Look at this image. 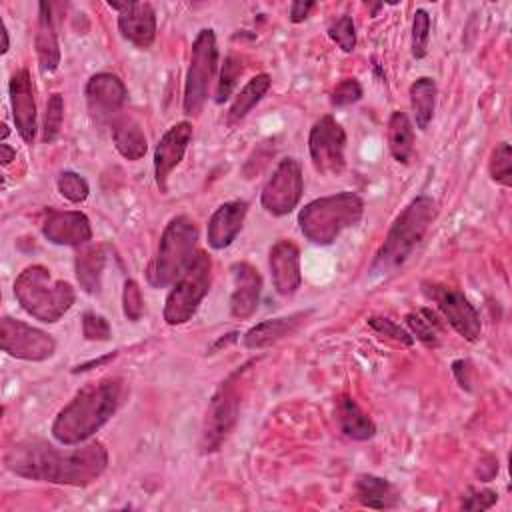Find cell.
<instances>
[{
  "instance_id": "obj_20",
  "label": "cell",
  "mask_w": 512,
  "mask_h": 512,
  "mask_svg": "<svg viewBox=\"0 0 512 512\" xmlns=\"http://www.w3.org/2000/svg\"><path fill=\"white\" fill-rule=\"evenodd\" d=\"M246 214H248V204L244 200H230L220 204L208 220V228H206L208 246L214 250L228 248L240 234Z\"/></svg>"
},
{
  "instance_id": "obj_27",
  "label": "cell",
  "mask_w": 512,
  "mask_h": 512,
  "mask_svg": "<svg viewBox=\"0 0 512 512\" xmlns=\"http://www.w3.org/2000/svg\"><path fill=\"white\" fill-rule=\"evenodd\" d=\"M112 142L126 160H140L148 150V142L140 124L128 116L114 118Z\"/></svg>"
},
{
  "instance_id": "obj_3",
  "label": "cell",
  "mask_w": 512,
  "mask_h": 512,
  "mask_svg": "<svg viewBox=\"0 0 512 512\" xmlns=\"http://www.w3.org/2000/svg\"><path fill=\"white\" fill-rule=\"evenodd\" d=\"M438 216V204L432 196L420 194L408 202V206L392 222L380 250L376 252L370 274L388 276L402 266L416 244L426 236L428 228Z\"/></svg>"
},
{
  "instance_id": "obj_45",
  "label": "cell",
  "mask_w": 512,
  "mask_h": 512,
  "mask_svg": "<svg viewBox=\"0 0 512 512\" xmlns=\"http://www.w3.org/2000/svg\"><path fill=\"white\" fill-rule=\"evenodd\" d=\"M112 358H116V352H112V354H108V356H102V358H98V360H90V362H86V364H80V366H76L72 372H86V370H90L92 366H100V364H104V362H108V360H112Z\"/></svg>"
},
{
  "instance_id": "obj_28",
  "label": "cell",
  "mask_w": 512,
  "mask_h": 512,
  "mask_svg": "<svg viewBox=\"0 0 512 512\" xmlns=\"http://www.w3.org/2000/svg\"><path fill=\"white\" fill-rule=\"evenodd\" d=\"M388 148L396 162L406 164L414 152V128L406 112L394 110L388 120Z\"/></svg>"
},
{
  "instance_id": "obj_18",
  "label": "cell",
  "mask_w": 512,
  "mask_h": 512,
  "mask_svg": "<svg viewBox=\"0 0 512 512\" xmlns=\"http://www.w3.org/2000/svg\"><path fill=\"white\" fill-rule=\"evenodd\" d=\"M8 92H10V106H12L16 130L24 142L32 144L38 132V124H36V102H34L32 78L26 68H20L12 74Z\"/></svg>"
},
{
  "instance_id": "obj_36",
  "label": "cell",
  "mask_w": 512,
  "mask_h": 512,
  "mask_svg": "<svg viewBox=\"0 0 512 512\" xmlns=\"http://www.w3.org/2000/svg\"><path fill=\"white\" fill-rule=\"evenodd\" d=\"M428 42H430V16L424 8H418L412 18V56L416 60L424 58L428 52Z\"/></svg>"
},
{
  "instance_id": "obj_47",
  "label": "cell",
  "mask_w": 512,
  "mask_h": 512,
  "mask_svg": "<svg viewBox=\"0 0 512 512\" xmlns=\"http://www.w3.org/2000/svg\"><path fill=\"white\" fill-rule=\"evenodd\" d=\"M0 34H2V46H0V52L6 54L8 48H10V40H8V30H6V24L0 22Z\"/></svg>"
},
{
  "instance_id": "obj_15",
  "label": "cell",
  "mask_w": 512,
  "mask_h": 512,
  "mask_svg": "<svg viewBox=\"0 0 512 512\" xmlns=\"http://www.w3.org/2000/svg\"><path fill=\"white\" fill-rule=\"evenodd\" d=\"M42 234L56 246H84L92 240V226L88 216L80 210L48 208L42 222Z\"/></svg>"
},
{
  "instance_id": "obj_13",
  "label": "cell",
  "mask_w": 512,
  "mask_h": 512,
  "mask_svg": "<svg viewBox=\"0 0 512 512\" xmlns=\"http://www.w3.org/2000/svg\"><path fill=\"white\" fill-rule=\"evenodd\" d=\"M424 292L428 298H432L448 324L468 342H476L482 332V322L478 310L470 304V300L448 286H438V284H424Z\"/></svg>"
},
{
  "instance_id": "obj_14",
  "label": "cell",
  "mask_w": 512,
  "mask_h": 512,
  "mask_svg": "<svg viewBox=\"0 0 512 512\" xmlns=\"http://www.w3.org/2000/svg\"><path fill=\"white\" fill-rule=\"evenodd\" d=\"M126 86L112 72H98L86 82V104L90 116L98 122H112L126 102Z\"/></svg>"
},
{
  "instance_id": "obj_8",
  "label": "cell",
  "mask_w": 512,
  "mask_h": 512,
  "mask_svg": "<svg viewBox=\"0 0 512 512\" xmlns=\"http://www.w3.org/2000/svg\"><path fill=\"white\" fill-rule=\"evenodd\" d=\"M218 66V44L216 34L212 28H202L194 42L190 52V64L184 80V96H182V108L186 116H198L206 98L210 84L214 80Z\"/></svg>"
},
{
  "instance_id": "obj_35",
  "label": "cell",
  "mask_w": 512,
  "mask_h": 512,
  "mask_svg": "<svg viewBox=\"0 0 512 512\" xmlns=\"http://www.w3.org/2000/svg\"><path fill=\"white\" fill-rule=\"evenodd\" d=\"M62 120H64V98L62 94L54 92L50 98H48V104H46V116H44V134H42V140L46 144H52L58 134H60V128H62Z\"/></svg>"
},
{
  "instance_id": "obj_9",
  "label": "cell",
  "mask_w": 512,
  "mask_h": 512,
  "mask_svg": "<svg viewBox=\"0 0 512 512\" xmlns=\"http://www.w3.org/2000/svg\"><path fill=\"white\" fill-rule=\"evenodd\" d=\"M236 376H238V372L232 374L230 378H226L218 386V390L214 392V396L208 404L204 426H202V438H200V448L204 454L216 452L226 442V438L230 436V432L236 426L238 408H240Z\"/></svg>"
},
{
  "instance_id": "obj_41",
  "label": "cell",
  "mask_w": 512,
  "mask_h": 512,
  "mask_svg": "<svg viewBox=\"0 0 512 512\" xmlns=\"http://www.w3.org/2000/svg\"><path fill=\"white\" fill-rule=\"evenodd\" d=\"M362 98V86L356 78H344L342 82L336 84V88L330 94V102L336 108L350 106Z\"/></svg>"
},
{
  "instance_id": "obj_25",
  "label": "cell",
  "mask_w": 512,
  "mask_h": 512,
  "mask_svg": "<svg viewBox=\"0 0 512 512\" xmlns=\"http://www.w3.org/2000/svg\"><path fill=\"white\" fill-rule=\"evenodd\" d=\"M336 420L340 432L356 442L370 440L376 434V424L372 418L356 404L350 396H340L336 402Z\"/></svg>"
},
{
  "instance_id": "obj_6",
  "label": "cell",
  "mask_w": 512,
  "mask_h": 512,
  "mask_svg": "<svg viewBox=\"0 0 512 512\" xmlns=\"http://www.w3.org/2000/svg\"><path fill=\"white\" fill-rule=\"evenodd\" d=\"M198 242V228L192 218L180 214L174 216L162 236L156 250V256L152 264L148 266L146 278L150 286L164 288L168 284H174V280L186 270V266L192 262Z\"/></svg>"
},
{
  "instance_id": "obj_32",
  "label": "cell",
  "mask_w": 512,
  "mask_h": 512,
  "mask_svg": "<svg viewBox=\"0 0 512 512\" xmlns=\"http://www.w3.org/2000/svg\"><path fill=\"white\" fill-rule=\"evenodd\" d=\"M488 172L496 184L504 188L512 186V150L508 142L496 144V148L490 154Z\"/></svg>"
},
{
  "instance_id": "obj_12",
  "label": "cell",
  "mask_w": 512,
  "mask_h": 512,
  "mask_svg": "<svg viewBox=\"0 0 512 512\" xmlns=\"http://www.w3.org/2000/svg\"><path fill=\"white\" fill-rule=\"evenodd\" d=\"M0 346L8 356L28 362H42L56 350V342L48 332L10 316L0 320Z\"/></svg>"
},
{
  "instance_id": "obj_16",
  "label": "cell",
  "mask_w": 512,
  "mask_h": 512,
  "mask_svg": "<svg viewBox=\"0 0 512 512\" xmlns=\"http://www.w3.org/2000/svg\"><path fill=\"white\" fill-rule=\"evenodd\" d=\"M118 10L120 34L138 48H148L156 38V12L148 2H108Z\"/></svg>"
},
{
  "instance_id": "obj_5",
  "label": "cell",
  "mask_w": 512,
  "mask_h": 512,
  "mask_svg": "<svg viewBox=\"0 0 512 512\" xmlns=\"http://www.w3.org/2000/svg\"><path fill=\"white\" fill-rule=\"evenodd\" d=\"M364 214V202L354 192H338L308 202L298 212L300 232L314 244L328 246L344 230L356 226Z\"/></svg>"
},
{
  "instance_id": "obj_21",
  "label": "cell",
  "mask_w": 512,
  "mask_h": 512,
  "mask_svg": "<svg viewBox=\"0 0 512 512\" xmlns=\"http://www.w3.org/2000/svg\"><path fill=\"white\" fill-rule=\"evenodd\" d=\"M234 288L230 294V314L234 318H250L260 302L262 278L258 270L248 262H236L232 266Z\"/></svg>"
},
{
  "instance_id": "obj_19",
  "label": "cell",
  "mask_w": 512,
  "mask_h": 512,
  "mask_svg": "<svg viewBox=\"0 0 512 512\" xmlns=\"http://www.w3.org/2000/svg\"><path fill=\"white\" fill-rule=\"evenodd\" d=\"M270 276L280 296H292L302 282L300 272V250L290 240H278L268 254Z\"/></svg>"
},
{
  "instance_id": "obj_37",
  "label": "cell",
  "mask_w": 512,
  "mask_h": 512,
  "mask_svg": "<svg viewBox=\"0 0 512 512\" xmlns=\"http://www.w3.org/2000/svg\"><path fill=\"white\" fill-rule=\"evenodd\" d=\"M328 36L342 52H352L356 48V28L350 16H340L328 26Z\"/></svg>"
},
{
  "instance_id": "obj_38",
  "label": "cell",
  "mask_w": 512,
  "mask_h": 512,
  "mask_svg": "<svg viewBox=\"0 0 512 512\" xmlns=\"http://www.w3.org/2000/svg\"><path fill=\"white\" fill-rule=\"evenodd\" d=\"M122 308H124V316L128 320L138 322L142 318V314H144V298H142V290H140L136 280H126L124 282Z\"/></svg>"
},
{
  "instance_id": "obj_43",
  "label": "cell",
  "mask_w": 512,
  "mask_h": 512,
  "mask_svg": "<svg viewBox=\"0 0 512 512\" xmlns=\"http://www.w3.org/2000/svg\"><path fill=\"white\" fill-rule=\"evenodd\" d=\"M452 374L456 378V382L464 388V390H470V384H472V368H470V362L468 360H454L452 362Z\"/></svg>"
},
{
  "instance_id": "obj_29",
  "label": "cell",
  "mask_w": 512,
  "mask_h": 512,
  "mask_svg": "<svg viewBox=\"0 0 512 512\" xmlns=\"http://www.w3.org/2000/svg\"><path fill=\"white\" fill-rule=\"evenodd\" d=\"M436 82L430 76H420L418 80L412 82L410 86V106L414 114L416 128L426 130L428 124L432 122L434 116V106H436Z\"/></svg>"
},
{
  "instance_id": "obj_30",
  "label": "cell",
  "mask_w": 512,
  "mask_h": 512,
  "mask_svg": "<svg viewBox=\"0 0 512 512\" xmlns=\"http://www.w3.org/2000/svg\"><path fill=\"white\" fill-rule=\"evenodd\" d=\"M270 76L268 74H256L252 76L244 88L236 94L230 110H228V122L230 124H238L242 118H246V114L266 96L268 88H270Z\"/></svg>"
},
{
  "instance_id": "obj_44",
  "label": "cell",
  "mask_w": 512,
  "mask_h": 512,
  "mask_svg": "<svg viewBox=\"0 0 512 512\" xmlns=\"http://www.w3.org/2000/svg\"><path fill=\"white\" fill-rule=\"evenodd\" d=\"M314 8V2H310V0H296V2H292L290 4V20L294 22V24H298V22H304L306 18H308V14H310V10Z\"/></svg>"
},
{
  "instance_id": "obj_23",
  "label": "cell",
  "mask_w": 512,
  "mask_h": 512,
  "mask_svg": "<svg viewBox=\"0 0 512 512\" xmlns=\"http://www.w3.org/2000/svg\"><path fill=\"white\" fill-rule=\"evenodd\" d=\"M310 312H296L290 316H280V318H270V320H262L258 324H254L242 338L244 346L250 350H260L266 348L278 340H282L284 336L292 334L308 316Z\"/></svg>"
},
{
  "instance_id": "obj_34",
  "label": "cell",
  "mask_w": 512,
  "mask_h": 512,
  "mask_svg": "<svg viewBox=\"0 0 512 512\" xmlns=\"http://www.w3.org/2000/svg\"><path fill=\"white\" fill-rule=\"evenodd\" d=\"M244 66H242V60L234 54L226 56L224 60V66L220 70V80H218V86H216V102L222 104L226 102L230 96H232V90L236 88V82L242 74Z\"/></svg>"
},
{
  "instance_id": "obj_17",
  "label": "cell",
  "mask_w": 512,
  "mask_h": 512,
  "mask_svg": "<svg viewBox=\"0 0 512 512\" xmlns=\"http://www.w3.org/2000/svg\"><path fill=\"white\" fill-rule=\"evenodd\" d=\"M190 140H192V124L186 120L170 126L158 140L154 150V176L162 192H166V180L170 172L182 162Z\"/></svg>"
},
{
  "instance_id": "obj_39",
  "label": "cell",
  "mask_w": 512,
  "mask_h": 512,
  "mask_svg": "<svg viewBox=\"0 0 512 512\" xmlns=\"http://www.w3.org/2000/svg\"><path fill=\"white\" fill-rule=\"evenodd\" d=\"M368 326H370L374 332H378L380 336L392 338V340H396V342H400V344H404V346L414 344V336H412L408 330H404L400 324H396L394 320H390V318H384V316H370V318H368Z\"/></svg>"
},
{
  "instance_id": "obj_2",
  "label": "cell",
  "mask_w": 512,
  "mask_h": 512,
  "mask_svg": "<svg viewBox=\"0 0 512 512\" xmlns=\"http://www.w3.org/2000/svg\"><path fill=\"white\" fill-rule=\"evenodd\" d=\"M122 382L104 378L78 390L74 398L56 414L52 422V438L62 446H78L92 438L116 412Z\"/></svg>"
},
{
  "instance_id": "obj_26",
  "label": "cell",
  "mask_w": 512,
  "mask_h": 512,
  "mask_svg": "<svg viewBox=\"0 0 512 512\" xmlns=\"http://www.w3.org/2000/svg\"><path fill=\"white\" fill-rule=\"evenodd\" d=\"M354 492L362 506L374 510L392 508L398 502L396 488L386 478L374 474H360L354 482Z\"/></svg>"
},
{
  "instance_id": "obj_46",
  "label": "cell",
  "mask_w": 512,
  "mask_h": 512,
  "mask_svg": "<svg viewBox=\"0 0 512 512\" xmlns=\"http://www.w3.org/2000/svg\"><path fill=\"white\" fill-rule=\"evenodd\" d=\"M0 162H2V166H8L14 158H16V150L12 148V146H8V144H0Z\"/></svg>"
},
{
  "instance_id": "obj_22",
  "label": "cell",
  "mask_w": 512,
  "mask_h": 512,
  "mask_svg": "<svg viewBox=\"0 0 512 512\" xmlns=\"http://www.w3.org/2000/svg\"><path fill=\"white\" fill-rule=\"evenodd\" d=\"M36 54L38 64L44 74H50L60 64V48H58V34L52 18V4L40 2L38 4V28H36Z\"/></svg>"
},
{
  "instance_id": "obj_33",
  "label": "cell",
  "mask_w": 512,
  "mask_h": 512,
  "mask_svg": "<svg viewBox=\"0 0 512 512\" xmlns=\"http://www.w3.org/2000/svg\"><path fill=\"white\" fill-rule=\"evenodd\" d=\"M56 188L68 202H74V204L84 202L90 194V186L84 180V176H80L78 172H72V170H64L58 174Z\"/></svg>"
},
{
  "instance_id": "obj_42",
  "label": "cell",
  "mask_w": 512,
  "mask_h": 512,
  "mask_svg": "<svg viewBox=\"0 0 512 512\" xmlns=\"http://www.w3.org/2000/svg\"><path fill=\"white\" fill-rule=\"evenodd\" d=\"M498 494L488 488H470L466 496L462 498V508L464 510H488L496 504Z\"/></svg>"
},
{
  "instance_id": "obj_4",
  "label": "cell",
  "mask_w": 512,
  "mask_h": 512,
  "mask_svg": "<svg viewBox=\"0 0 512 512\" xmlns=\"http://www.w3.org/2000/svg\"><path fill=\"white\" fill-rule=\"evenodd\" d=\"M14 296L32 318L52 324L58 322L74 304V288L66 280L52 278L40 264L24 268L14 280Z\"/></svg>"
},
{
  "instance_id": "obj_31",
  "label": "cell",
  "mask_w": 512,
  "mask_h": 512,
  "mask_svg": "<svg viewBox=\"0 0 512 512\" xmlns=\"http://www.w3.org/2000/svg\"><path fill=\"white\" fill-rule=\"evenodd\" d=\"M406 326L410 328V334L420 342H424L426 346H438L442 326L438 316L432 310L420 308L416 312L406 314Z\"/></svg>"
},
{
  "instance_id": "obj_1",
  "label": "cell",
  "mask_w": 512,
  "mask_h": 512,
  "mask_svg": "<svg viewBox=\"0 0 512 512\" xmlns=\"http://www.w3.org/2000/svg\"><path fill=\"white\" fill-rule=\"evenodd\" d=\"M4 462L8 470L28 480L88 486L106 470L108 452L98 440L70 450L44 440H22L6 452Z\"/></svg>"
},
{
  "instance_id": "obj_10",
  "label": "cell",
  "mask_w": 512,
  "mask_h": 512,
  "mask_svg": "<svg viewBox=\"0 0 512 512\" xmlns=\"http://www.w3.org/2000/svg\"><path fill=\"white\" fill-rule=\"evenodd\" d=\"M346 132L330 114L320 116L308 136V152L314 168L324 176H338L346 164Z\"/></svg>"
},
{
  "instance_id": "obj_7",
  "label": "cell",
  "mask_w": 512,
  "mask_h": 512,
  "mask_svg": "<svg viewBox=\"0 0 512 512\" xmlns=\"http://www.w3.org/2000/svg\"><path fill=\"white\" fill-rule=\"evenodd\" d=\"M212 282V260L204 250H198L186 270L174 280L162 316L168 326H180L192 320L200 302L210 290Z\"/></svg>"
},
{
  "instance_id": "obj_11",
  "label": "cell",
  "mask_w": 512,
  "mask_h": 512,
  "mask_svg": "<svg viewBox=\"0 0 512 512\" xmlns=\"http://www.w3.org/2000/svg\"><path fill=\"white\" fill-rule=\"evenodd\" d=\"M304 192L302 166L296 158H282L260 192L262 208L272 216L290 214Z\"/></svg>"
},
{
  "instance_id": "obj_24",
  "label": "cell",
  "mask_w": 512,
  "mask_h": 512,
  "mask_svg": "<svg viewBox=\"0 0 512 512\" xmlns=\"http://www.w3.org/2000/svg\"><path fill=\"white\" fill-rule=\"evenodd\" d=\"M106 266V252L102 244H84L76 258L74 270L80 288L86 294H98L102 288V272Z\"/></svg>"
},
{
  "instance_id": "obj_40",
  "label": "cell",
  "mask_w": 512,
  "mask_h": 512,
  "mask_svg": "<svg viewBox=\"0 0 512 512\" xmlns=\"http://www.w3.org/2000/svg\"><path fill=\"white\" fill-rule=\"evenodd\" d=\"M82 334H84L86 340L104 342V340H110L112 330H110L108 320H106L102 314L84 312V314H82Z\"/></svg>"
}]
</instances>
